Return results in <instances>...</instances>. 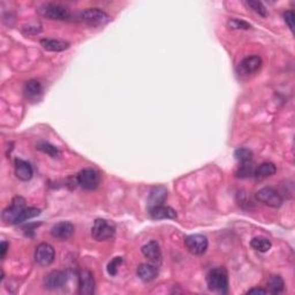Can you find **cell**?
Wrapping results in <instances>:
<instances>
[{
    "mask_svg": "<svg viewBox=\"0 0 295 295\" xmlns=\"http://www.w3.org/2000/svg\"><path fill=\"white\" fill-rule=\"evenodd\" d=\"M206 284L212 292L225 294L228 292V276L224 267H216L206 276Z\"/></svg>",
    "mask_w": 295,
    "mask_h": 295,
    "instance_id": "obj_1",
    "label": "cell"
},
{
    "mask_svg": "<svg viewBox=\"0 0 295 295\" xmlns=\"http://www.w3.org/2000/svg\"><path fill=\"white\" fill-rule=\"evenodd\" d=\"M116 234V225L106 219H96L91 228V235L96 241H106Z\"/></svg>",
    "mask_w": 295,
    "mask_h": 295,
    "instance_id": "obj_2",
    "label": "cell"
},
{
    "mask_svg": "<svg viewBox=\"0 0 295 295\" xmlns=\"http://www.w3.org/2000/svg\"><path fill=\"white\" fill-rule=\"evenodd\" d=\"M81 19L92 27H102L111 21V16L100 8H88L81 13Z\"/></svg>",
    "mask_w": 295,
    "mask_h": 295,
    "instance_id": "obj_3",
    "label": "cell"
},
{
    "mask_svg": "<svg viewBox=\"0 0 295 295\" xmlns=\"http://www.w3.org/2000/svg\"><path fill=\"white\" fill-rule=\"evenodd\" d=\"M27 206H25V200L21 196H16L13 200L11 206H8L3 211L2 218L6 224H12L15 225L17 218L20 217L22 211H23Z\"/></svg>",
    "mask_w": 295,
    "mask_h": 295,
    "instance_id": "obj_4",
    "label": "cell"
},
{
    "mask_svg": "<svg viewBox=\"0 0 295 295\" xmlns=\"http://www.w3.org/2000/svg\"><path fill=\"white\" fill-rule=\"evenodd\" d=\"M76 181L77 184H80L86 191H95L99 186L100 177L97 171L92 169H85L77 174Z\"/></svg>",
    "mask_w": 295,
    "mask_h": 295,
    "instance_id": "obj_5",
    "label": "cell"
},
{
    "mask_svg": "<svg viewBox=\"0 0 295 295\" xmlns=\"http://www.w3.org/2000/svg\"><path fill=\"white\" fill-rule=\"evenodd\" d=\"M256 199L262 202L263 204L271 206V208H279L283 204V197L280 196V194L276 189L271 187L259 189L256 193Z\"/></svg>",
    "mask_w": 295,
    "mask_h": 295,
    "instance_id": "obj_6",
    "label": "cell"
},
{
    "mask_svg": "<svg viewBox=\"0 0 295 295\" xmlns=\"http://www.w3.org/2000/svg\"><path fill=\"white\" fill-rule=\"evenodd\" d=\"M184 245H186L189 253L196 255V256H200V255H203L206 252L209 242L208 239H206V236L204 235L193 234L184 239Z\"/></svg>",
    "mask_w": 295,
    "mask_h": 295,
    "instance_id": "obj_7",
    "label": "cell"
},
{
    "mask_svg": "<svg viewBox=\"0 0 295 295\" xmlns=\"http://www.w3.org/2000/svg\"><path fill=\"white\" fill-rule=\"evenodd\" d=\"M38 14L48 20H66L68 17V12L65 7L57 5V4H46L38 8Z\"/></svg>",
    "mask_w": 295,
    "mask_h": 295,
    "instance_id": "obj_8",
    "label": "cell"
},
{
    "mask_svg": "<svg viewBox=\"0 0 295 295\" xmlns=\"http://www.w3.org/2000/svg\"><path fill=\"white\" fill-rule=\"evenodd\" d=\"M56 258V252L55 248L51 245L43 244L38 245L36 250H35V261L41 266H47L51 263H53Z\"/></svg>",
    "mask_w": 295,
    "mask_h": 295,
    "instance_id": "obj_9",
    "label": "cell"
},
{
    "mask_svg": "<svg viewBox=\"0 0 295 295\" xmlns=\"http://www.w3.org/2000/svg\"><path fill=\"white\" fill-rule=\"evenodd\" d=\"M66 281H67V274L64 271L55 270L51 271L50 274L44 278V286H45V288L50 290H56L63 288Z\"/></svg>",
    "mask_w": 295,
    "mask_h": 295,
    "instance_id": "obj_10",
    "label": "cell"
},
{
    "mask_svg": "<svg viewBox=\"0 0 295 295\" xmlns=\"http://www.w3.org/2000/svg\"><path fill=\"white\" fill-rule=\"evenodd\" d=\"M95 289L94 276L89 270H82L78 275V292L82 295H92L95 293Z\"/></svg>",
    "mask_w": 295,
    "mask_h": 295,
    "instance_id": "obj_11",
    "label": "cell"
},
{
    "mask_svg": "<svg viewBox=\"0 0 295 295\" xmlns=\"http://www.w3.org/2000/svg\"><path fill=\"white\" fill-rule=\"evenodd\" d=\"M75 232V227L70 222H60L51 228V235L57 240H68Z\"/></svg>",
    "mask_w": 295,
    "mask_h": 295,
    "instance_id": "obj_12",
    "label": "cell"
},
{
    "mask_svg": "<svg viewBox=\"0 0 295 295\" xmlns=\"http://www.w3.org/2000/svg\"><path fill=\"white\" fill-rule=\"evenodd\" d=\"M262 67V59L259 56H250L245 58L239 65V70L241 74L245 75H250V74L256 73L259 68Z\"/></svg>",
    "mask_w": 295,
    "mask_h": 295,
    "instance_id": "obj_13",
    "label": "cell"
},
{
    "mask_svg": "<svg viewBox=\"0 0 295 295\" xmlns=\"http://www.w3.org/2000/svg\"><path fill=\"white\" fill-rule=\"evenodd\" d=\"M166 199H167V189L164 186L153 187L150 191V194H149L148 199L149 210L156 208V206L164 205Z\"/></svg>",
    "mask_w": 295,
    "mask_h": 295,
    "instance_id": "obj_14",
    "label": "cell"
},
{
    "mask_svg": "<svg viewBox=\"0 0 295 295\" xmlns=\"http://www.w3.org/2000/svg\"><path fill=\"white\" fill-rule=\"evenodd\" d=\"M136 274H138L139 278L142 281H144V283H150V281L155 280L157 278L159 271H158V267L156 264L143 263L138 267Z\"/></svg>",
    "mask_w": 295,
    "mask_h": 295,
    "instance_id": "obj_15",
    "label": "cell"
},
{
    "mask_svg": "<svg viewBox=\"0 0 295 295\" xmlns=\"http://www.w3.org/2000/svg\"><path fill=\"white\" fill-rule=\"evenodd\" d=\"M142 254L149 261L153 264H160L162 262V250L157 241H150L142 247Z\"/></svg>",
    "mask_w": 295,
    "mask_h": 295,
    "instance_id": "obj_16",
    "label": "cell"
},
{
    "mask_svg": "<svg viewBox=\"0 0 295 295\" xmlns=\"http://www.w3.org/2000/svg\"><path fill=\"white\" fill-rule=\"evenodd\" d=\"M15 175L21 181H29L34 175L33 166L28 162L16 159L15 160Z\"/></svg>",
    "mask_w": 295,
    "mask_h": 295,
    "instance_id": "obj_17",
    "label": "cell"
},
{
    "mask_svg": "<svg viewBox=\"0 0 295 295\" xmlns=\"http://www.w3.org/2000/svg\"><path fill=\"white\" fill-rule=\"evenodd\" d=\"M149 213L152 219H177L178 217L174 209L165 205L152 208L149 210Z\"/></svg>",
    "mask_w": 295,
    "mask_h": 295,
    "instance_id": "obj_18",
    "label": "cell"
},
{
    "mask_svg": "<svg viewBox=\"0 0 295 295\" xmlns=\"http://www.w3.org/2000/svg\"><path fill=\"white\" fill-rule=\"evenodd\" d=\"M41 45L45 48L46 51L63 52L69 47V43L65 41H59V39H42Z\"/></svg>",
    "mask_w": 295,
    "mask_h": 295,
    "instance_id": "obj_19",
    "label": "cell"
},
{
    "mask_svg": "<svg viewBox=\"0 0 295 295\" xmlns=\"http://www.w3.org/2000/svg\"><path fill=\"white\" fill-rule=\"evenodd\" d=\"M267 293H272V294H279L284 290L285 288V283L284 279L281 278L280 276H270L267 279Z\"/></svg>",
    "mask_w": 295,
    "mask_h": 295,
    "instance_id": "obj_20",
    "label": "cell"
},
{
    "mask_svg": "<svg viewBox=\"0 0 295 295\" xmlns=\"http://www.w3.org/2000/svg\"><path fill=\"white\" fill-rule=\"evenodd\" d=\"M277 172V167L272 163H263V164L257 167V170L255 171V177L258 180H263L266 178H270Z\"/></svg>",
    "mask_w": 295,
    "mask_h": 295,
    "instance_id": "obj_21",
    "label": "cell"
},
{
    "mask_svg": "<svg viewBox=\"0 0 295 295\" xmlns=\"http://www.w3.org/2000/svg\"><path fill=\"white\" fill-rule=\"evenodd\" d=\"M43 92V87L41 85V82H38L36 80H30L24 86V94L30 99L37 98L38 96H41Z\"/></svg>",
    "mask_w": 295,
    "mask_h": 295,
    "instance_id": "obj_22",
    "label": "cell"
},
{
    "mask_svg": "<svg viewBox=\"0 0 295 295\" xmlns=\"http://www.w3.org/2000/svg\"><path fill=\"white\" fill-rule=\"evenodd\" d=\"M250 246H252L255 250H257V252L259 253H266L271 249L272 244L270 240L266 239V237L256 236L250 241Z\"/></svg>",
    "mask_w": 295,
    "mask_h": 295,
    "instance_id": "obj_23",
    "label": "cell"
},
{
    "mask_svg": "<svg viewBox=\"0 0 295 295\" xmlns=\"http://www.w3.org/2000/svg\"><path fill=\"white\" fill-rule=\"evenodd\" d=\"M234 157L240 164H247V163H252L253 160V152L249 149L239 148L237 150H235Z\"/></svg>",
    "mask_w": 295,
    "mask_h": 295,
    "instance_id": "obj_24",
    "label": "cell"
},
{
    "mask_svg": "<svg viewBox=\"0 0 295 295\" xmlns=\"http://www.w3.org/2000/svg\"><path fill=\"white\" fill-rule=\"evenodd\" d=\"M245 5L248 8H250V10H253L258 15H261L263 17L267 16L266 7L264 6L261 2H256V0H248V2H245Z\"/></svg>",
    "mask_w": 295,
    "mask_h": 295,
    "instance_id": "obj_25",
    "label": "cell"
},
{
    "mask_svg": "<svg viewBox=\"0 0 295 295\" xmlns=\"http://www.w3.org/2000/svg\"><path fill=\"white\" fill-rule=\"evenodd\" d=\"M39 214H41V210L37 209V208H25L21 212L20 217L17 218L15 225H17V224L23 223V222H25V220H28V219L37 217V216H39Z\"/></svg>",
    "mask_w": 295,
    "mask_h": 295,
    "instance_id": "obj_26",
    "label": "cell"
},
{
    "mask_svg": "<svg viewBox=\"0 0 295 295\" xmlns=\"http://www.w3.org/2000/svg\"><path fill=\"white\" fill-rule=\"evenodd\" d=\"M37 149L38 150H41L43 151L44 153H47V155H50L51 157H59L60 156V151H59V149L55 147V145H52L50 143H45V142H43L41 144H38L37 145Z\"/></svg>",
    "mask_w": 295,
    "mask_h": 295,
    "instance_id": "obj_27",
    "label": "cell"
},
{
    "mask_svg": "<svg viewBox=\"0 0 295 295\" xmlns=\"http://www.w3.org/2000/svg\"><path fill=\"white\" fill-rule=\"evenodd\" d=\"M227 27L232 29V30H248L250 29V25L248 22H246L244 20H239V19H232L227 22Z\"/></svg>",
    "mask_w": 295,
    "mask_h": 295,
    "instance_id": "obj_28",
    "label": "cell"
},
{
    "mask_svg": "<svg viewBox=\"0 0 295 295\" xmlns=\"http://www.w3.org/2000/svg\"><path fill=\"white\" fill-rule=\"evenodd\" d=\"M253 173H254L253 164L252 163H247V164H241L236 175L239 178H247V177H249V175H252Z\"/></svg>",
    "mask_w": 295,
    "mask_h": 295,
    "instance_id": "obj_29",
    "label": "cell"
},
{
    "mask_svg": "<svg viewBox=\"0 0 295 295\" xmlns=\"http://www.w3.org/2000/svg\"><path fill=\"white\" fill-rule=\"evenodd\" d=\"M124 259H122V257H116L114 259H112L111 262L109 263V265H108V272L111 276H116L118 274V267L121 265V263Z\"/></svg>",
    "mask_w": 295,
    "mask_h": 295,
    "instance_id": "obj_30",
    "label": "cell"
},
{
    "mask_svg": "<svg viewBox=\"0 0 295 295\" xmlns=\"http://www.w3.org/2000/svg\"><path fill=\"white\" fill-rule=\"evenodd\" d=\"M284 19H285V22L287 23L288 25V28L292 30V32H294V20H295V14H294V12L293 11H287L284 14Z\"/></svg>",
    "mask_w": 295,
    "mask_h": 295,
    "instance_id": "obj_31",
    "label": "cell"
},
{
    "mask_svg": "<svg viewBox=\"0 0 295 295\" xmlns=\"http://www.w3.org/2000/svg\"><path fill=\"white\" fill-rule=\"evenodd\" d=\"M7 249H8V244L6 241H3L2 245H0V257H2V259L5 258Z\"/></svg>",
    "mask_w": 295,
    "mask_h": 295,
    "instance_id": "obj_32",
    "label": "cell"
},
{
    "mask_svg": "<svg viewBox=\"0 0 295 295\" xmlns=\"http://www.w3.org/2000/svg\"><path fill=\"white\" fill-rule=\"evenodd\" d=\"M266 293L267 290L264 288H252L247 292V294H266Z\"/></svg>",
    "mask_w": 295,
    "mask_h": 295,
    "instance_id": "obj_33",
    "label": "cell"
}]
</instances>
